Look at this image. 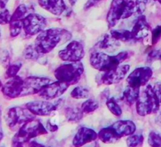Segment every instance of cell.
<instances>
[{
    "label": "cell",
    "instance_id": "8d00e7d4",
    "mask_svg": "<svg viewBox=\"0 0 161 147\" xmlns=\"http://www.w3.org/2000/svg\"><path fill=\"white\" fill-rule=\"evenodd\" d=\"M154 92H155L156 95H157V99H158L159 102L161 104V81L160 82H157L153 86Z\"/></svg>",
    "mask_w": 161,
    "mask_h": 147
},
{
    "label": "cell",
    "instance_id": "277c9868",
    "mask_svg": "<svg viewBox=\"0 0 161 147\" xmlns=\"http://www.w3.org/2000/svg\"><path fill=\"white\" fill-rule=\"evenodd\" d=\"M160 108V103L154 92L153 86L148 84L146 89L140 92L136 102V110L142 117L157 114Z\"/></svg>",
    "mask_w": 161,
    "mask_h": 147
},
{
    "label": "cell",
    "instance_id": "44dd1931",
    "mask_svg": "<svg viewBox=\"0 0 161 147\" xmlns=\"http://www.w3.org/2000/svg\"><path fill=\"white\" fill-rule=\"evenodd\" d=\"M97 136H98V139L105 144L115 143L121 139L112 126L101 129L97 133Z\"/></svg>",
    "mask_w": 161,
    "mask_h": 147
},
{
    "label": "cell",
    "instance_id": "c3c4849f",
    "mask_svg": "<svg viewBox=\"0 0 161 147\" xmlns=\"http://www.w3.org/2000/svg\"><path fill=\"white\" fill-rule=\"evenodd\" d=\"M2 147H3V146H2Z\"/></svg>",
    "mask_w": 161,
    "mask_h": 147
},
{
    "label": "cell",
    "instance_id": "7402d4cb",
    "mask_svg": "<svg viewBox=\"0 0 161 147\" xmlns=\"http://www.w3.org/2000/svg\"><path fill=\"white\" fill-rule=\"evenodd\" d=\"M140 94V89L138 88H133L127 85L125 90L123 92L122 99L125 103L129 106H132L133 104L136 103Z\"/></svg>",
    "mask_w": 161,
    "mask_h": 147
},
{
    "label": "cell",
    "instance_id": "ab89813d",
    "mask_svg": "<svg viewBox=\"0 0 161 147\" xmlns=\"http://www.w3.org/2000/svg\"><path fill=\"white\" fill-rule=\"evenodd\" d=\"M156 123L161 128V107L157 113V117H156Z\"/></svg>",
    "mask_w": 161,
    "mask_h": 147
},
{
    "label": "cell",
    "instance_id": "8992f818",
    "mask_svg": "<svg viewBox=\"0 0 161 147\" xmlns=\"http://www.w3.org/2000/svg\"><path fill=\"white\" fill-rule=\"evenodd\" d=\"M36 118L25 106H14L7 109L5 114V120L11 130L20 128L24 124ZM18 131V130H17Z\"/></svg>",
    "mask_w": 161,
    "mask_h": 147
},
{
    "label": "cell",
    "instance_id": "484cf974",
    "mask_svg": "<svg viewBox=\"0 0 161 147\" xmlns=\"http://www.w3.org/2000/svg\"><path fill=\"white\" fill-rule=\"evenodd\" d=\"M23 56L25 59H31V60H37L38 59L42 56L39 53L35 45H29L24 49Z\"/></svg>",
    "mask_w": 161,
    "mask_h": 147
},
{
    "label": "cell",
    "instance_id": "f6af8a7d",
    "mask_svg": "<svg viewBox=\"0 0 161 147\" xmlns=\"http://www.w3.org/2000/svg\"><path fill=\"white\" fill-rule=\"evenodd\" d=\"M3 82H2V81H1V80H0V90H1V89H2V88H3Z\"/></svg>",
    "mask_w": 161,
    "mask_h": 147
},
{
    "label": "cell",
    "instance_id": "f1b7e54d",
    "mask_svg": "<svg viewBox=\"0 0 161 147\" xmlns=\"http://www.w3.org/2000/svg\"><path fill=\"white\" fill-rule=\"evenodd\" d=\"M144 139L142 134H133L127 139V145L128 147H142L144 143Z\"/></svg>",
    "mask_w": 161,
    "mask_h": 147
},
{
    "label": "cell",
    "instance_id": "b9f144b4",
    "mask_svg": "<svg viewBox=\"0 0 161 147\" xmlns=\"http://www.w3.org/2000/svg\"><path fill=\"white\" fill-rule=\"evenodd\" d=\"M8 0H0V9H5Z\"/></svg>",
    "mask_w": 161,
    "mask_h": 147
},
{
    "label": "cell",
    "instance_id": "4fadbf2b",
    "mask_svg": "<svg viewBox=\"0 0 161 147\" xmlns=\"http://www.w3.org/2000/svg\"><path fill=\"white\" fill-rule=\"evenodd\" d=\"M129 70H130V65L126 64V65H119L113 70L104 72L100 78L101 84L105 85L117 84L124 80Z\"/></svg>",
    "mask_w": 161,
    "mask_h": 147
},
{
    "label": "cell",
    "instance_id": "e575fe53",
    "mask_svg": "<svg viewBox=\"0 0 161 147\" xmlns=\"http://www.w3.org/2000/svg\"><path fill=\"white\" fill-rule=\"evenodd\" d=\"M161 38V25H158L152 31V44L155 45Z\"/></svg>",
    "mask_w": 161,
    "mask_h": 147
},
{
    "label": "cell",
    "instance_id": "9c48e42d",
    "mask_svg": "<svg viewBox=\"0 0 161 147\" xmlns=\"http://www.w3.org/2000/svg\"><path fill=\"white\" fill-rule=\"evenodd\" d=\"M84 56L85 51L83 44L78 41H72L64 49L58 53V56L61 60L69 63L80 62Z\"/></svg>",
    "mask_w": 161,
    "mask_h": 147
},
{
    "label": "cell",
    "instance_id": "7bdbcfd3",
    "mask_svg": "<svg viewBox=\"0 0 161 147\" xmlns=\"http://www.w3.org/2000/svg\"><path fill=\"white\" fill-rule=\"evenodd\" d=\"M69 3H70V4L72 5V6H73V5H75V3H76V2L78 1V0H69Z\"/></svg>",
    "mask_w": 161,
    "mask_h": 147
},
{
    "label": "cell",
    "instance_id": "74e56055",
    "mask_svg": "<svg viewBox=\"0 0 161 147\" xmlns=\"http://www.w3.org/2000/svg\"><path fill=\"white\" fill-rule=\"evenodd\" d=\"M102 0H88L87 2H86V3L85 4V6H84V9H89V8L92 7V6H95L96 4H97V3H99V2H102Z\"/></svg>",
    "mask_w": 161,
    "mask_h": 147
},
{
    "label": "cell",
    "instance_id": "7dc6e473",
    "mask_svg": "<svg viewBox=\"0 0 161 147\" xmlns=\"http://www.w3.org/2000/svg\"><path fill=\"white\" fill-rule=\"evenodd\" d=\"M156 1H157L159 3H160V4H161V0H156Z\"/></svg>",
    "mask_w": 161,
    "mask_h": 147
},
{
    "label": "cell",
    "instance_id": "8fae6325",
    "mask_svg": "<svg viewBox=\"0 0 161 147\" xmlns=\"http://www.w3.org/2000/svg\"><path fill=\"white\" fill-rule=\"evenodd\" d=\"M153 70L149 67H138L134 70L127 78V83L129 86L141 89L146 85L153 76Z\"/></svg>",
    "mask_w": 161,
    "mask_h": 147
},
{
    "label": "cell",
    "instance_id": "4dcf8cb0",
    "mask_svg": "<svg viewBox=\"0 0 161 147\" xmlns=\"http://www.w3.org/2000/svg\"><path fill=\"white\" fill-rule=\"evenodd\" d=\"M9 34L11 37H17L23 30L22 20H15L9 22Z\"/></svg>",
    "mask_w": 161,
    "mask_h": 147
},
{
    "label": "cell",
    "instance_id": "6da1fadb",
    "mask_svg": "<svg viewBox=\"0 0 161 147\" xmlns=\"http://www.w3.org/2000/svg\"><path fill=\"white\" fill-rule=\"evenodd\" d=\"M72 38V34L63 28H50L39 33L35 41V46L40 54L50 53L57 46L65 43Z\"/></svg>",
    "mask_w": 161,
    "mask_h": 147
},
{
    "label": "cell",
    "instance_id": "bcb514c9",
    "mask_svg": "<svg viewBox=\"0 0 161 147\" xmlns=\"http://www.w3.org/2000/svg\"><path fill=\"white\" fill-rule=\"evenodd\" d=\"M1 115H2V111H1V108H0V124H1Z\"/></svg>",
    "mask_w": 161,
    "mask_h": 147
},
{
    "label": "cell",
    "instance_id": "9a60e30c",
    "mask_svg": "<svg viewBox=\"0 0 161 147\" xmlns=\"http://www.w3.org/2000/svg\"><path fill=\"white\" fill-rule=\"evenodd\" d=\"M69 86L64 83L57 81L46 86L38 95L45 100H50L61 96L66 92Z\"/></svg>",
    "mask_w": 161,
    "mask_h": 147
},
{
    "label": "cell",
    "instance_id": "ac0fdd59",
    "mask_svg": "<svg viewBox=\"0 0 161 147\" xmlns=\"http://www.w3.org/2000/svg\"><path fill=\"white\" fill-rule=\"evenodd\" d=\"M39 6L55 16H61L66 9L64 0H38Z\"/></svg>",
    "mask_w": 161,
    "mask_h": 147
},
{
    "label": "cell",
    "instance_id": "2e32d148",
    "mask_svg": "<svg viewBox=\"0 0 161 147\" xmlns=\"http://www.w3.org/2000/svg\"><path fill=\"white\" fill-rule=\"evenodd\" d=\"M97 138V133L94 130L86 127H82L74 136L72 145L75 147H82L86 144L94 142Z\"/></svg>",
    "mask_w": 161,
    "mask_h": 147
},
{
    "label": "cell",
    "instance_id": "7c38bea8",
    "mask_svg": "<svg viewBox=\"0 0 161 147\" xmlns=\"http://www.w3.org/2000/svg\"><path fill=\"white\" fill-rule=\"evenodd\" d=\"M61 99L58 100L57 103H50L47 100L43 101H32L26 103L25 107L34 116H50V114L59 108L60 102Z\"/></svg>",
    "mask_w": 161,
    "mask_h": 147
},
{
    "label": "cell",
    "instance_id": "cb8c5ba5",
    "mask_svg": "<svg viewBox=\"0 0 161 147\" xmlns=\"http://www.w3.org/2000/svg\"><path fill=\"white\" fill-rule=\"evenodd\" d=\"M83 114L81 108L68 107L64 110V116L69 122H79L83 117Z\"/></svg>",
    "mask_w": 161,
    "mask_h": 147
},
{
    "label": "cell",
    "instance_id": "4316f807",
    "mask_svg": "<svg viewBox=\"0 0 161 147\" xmlns=\"http://www.w3.org/2000/svg\"><path fill=\"white\" fill-rule=\"evenodd\" d=\"M90 95V92L87 88L84 86H76L71 92V96L75 99H87Z\"/></svg>",
    "mask_w": 161,
    "mask_h": 147
},
{
    "label": "cell",
    "instance_id": "f35d334b",
    "mask_svg": "<svg viewBox=\"0 0 161 147\" xmlns=\"http://www.w3.org/2000/svg\"><path fill=\"white\" fill-rule=\"evenodd\" d=\"M47 129H48L50 131H58V125L53 124L50 123V121H48V123H47Z\"/></svg>",
    "mask_w": 161,
    "mask_h": 147
},
{
    "label": "cell",
    "instance_id": "5b68a950",
    "mask_svg": "<svg viewBox=\"0 0 161 147\" xmlns=\"http://www.w3.org/2000/svg\"><path fill=\"white\" fill-rule=\"evenodd\" d=\"M84 71L81 62L69 63L60 65L54 70V77L57 81L64 83L69 86L77 84Z\"/></svg>",
    "mask_w": 161,
    "mask_h": 147
},
{
    "label": "cell",
    "instance_id": "ee69618b",
    "mask_svg": "<svg viewBox=\"0 0 161 147\" xmlns=\"http://www.w3.org/2000/svg\"><path fill=\"white\" fill-rule=\"evenodd\" d=\"M3 139V133L2 132V131L0 130V141Z\"/></svg>",
    "mask_w": 161,
    "mask_h": 147
},
{
    "label": "cell",
    "instance_id": "836d02e7",
    "mask_svg": "<svg viewBox=\"0 0 161 147\" xmlns=\"http://www.w3.org/2000/svg\"><path fill=\"white\" fill-rule=\"evenodd\" d=\"M149 0H135V9H136V13L139 15H142L146 9L147 3Z\"/></svg>",
    "mask_w": 161,
    "mask_h": 147
},
{
    "label": "cell",
    "instance_id": "603a6c76",
    "mask_svg": "<svg viewBox=\"0 0 161 147\" xmlns=\"http://www.w3.org/2000/svg\"><path fill=\"white\" fill-rule=\"evenodd\" d=\"M110 34L113 38L117 40L118 42H135V38L132 34L131 31L125 29H117V30H111Z\"/></svg>",
    "mask_w": 161,
    "mask_h": 147
},
{
    "label": "cell",
    "instance_id": "ffe728a7",
    "mask_svg": "<svg viewBox=\"0 0 161 147\" xmlns=\"http://www.w3.org/2000/svg\"><path fill=\"white\" fill-rule=\"evenodd\" d=\"M120 45L119 42L113 38L111 34H104L100 40L95 45L96 48L99 50H104L108 53H113L116 51Z\"/></svg>",
    "mask_w": 161,
    "mask_h": 147
},
{
    "label": "cell",
    "instance_id": "e0dca14e",
    "mask_svg": "<svg viewBox=\"0 0 161 147\" xmlns=\"http://www.w3.org/2000/svg\"><path fill=\"white\" fill-rule=\"evenodd\" d=\"M151 31V27L148 23L146 17L143 15H140L135 20L132 28L131 32L135 37V40H142L149 35Z\"/></svg>",
    "mask_w": 161,
    "mask_h": 147
},
{
    "label": "cell",
    "instance_id": "52a82bcc",
    "mask_svg": "<svg viewBox=\"0 0 161 147\" xmlns=\"http://www.w3.org/2000/svg\"><path fill=\"white\" fill-rule=\"evenodd\" d=\"M48 133L47 129L43 126L40 120L37 119L28 121L24 124L18 129L15 135L25 142H31V139L40 135H44Z\"/></svg>",
    "mask_w": 161,
    "mask_h": 147
},
{
    "label": "cell",
    "instance_id": "d4e9b609",
    "mask_svg": "<svg viewBox=\"0 0 161 147\" xmlns=\"http://www.w3.org/2000/svg\"><path fill=\"white\" fill-rule=\"evenodd\" d=\"M99 107V103L94 99H88L87 100L82 103L81 110L83 114H91L94 112Z\"/></svg>",
    "mask_w": 161,
    "mask_h": 147
},
{
    "label": "cell",
    "instance_id": "1f68e13d",
    "mask_svg": "<svg viewBox=\"0 0 161 147\" xmlns=\"http://www.w3.org/2000/svg\"><path fill=\"white\" fill-rule=\"evenodd\" d=\"M21 67V63H13L8 66L6 70V74H5L6 78L7 79H9V78L17 76V73L20 71Z\"/></svg>",
    "mask_w": 161,
    "mask_h": 147
},
{
    "label": "cell",
    "instance_id": "5bb4252c",
    "mask_svg": "<svg viewBox=\"0 0 161 147\" xmlns=\"http://www.w3.org/2000/svg\"><path fill=\"white\" fill-rule=\"evenodd\" d=\"M24 79L20 76L9 78L3 85L1 91L4 97L9 99L18 98L21 96L23 91Z\"/></svg>",
    "mask_w": 161,
    "mask_h": 147
},
{
    "label": "cell",
    "instance_id": "83f0119b",
    "mask_svg": "<svg viewBox=\"0 0 161 147\" xmlns=\"http://www.w3.org/2000/svg\"><path fill=\"white\" fill-rule=\"evenodd\" d=\"M106 106L108 110L116 117H120L122 115V109L115 98H109L106 101Z\"/></svg>",
    "mask_w": 161,
    "mask_h": 147
},
{
    "label": "cell",
    "instance_id": "d590c367",
    "mask_svg": "<svg viewBox=\"0 0 161 147\" xmlns=\"http://www.w3.org/2000/svg\"><path fill=\"white\" fill-rule=\"evenodd\" d=\"M29 142H25V141L20 139V138H18V137H17L16 135H14V138H13V139H12L11 145H12V147H29L28 146V144H29Z\"/></svg>",
    "mask_w": 161,
    "mask_h": 147
},
{
    "label": "cell",
    "instance_id": "3957f363",
    "mask_svg": "<svg viewBox=\"0 0 161 147\" xmlns=\"http://www.w3.org/2000/svg\"><path fill=\"white\" fill-rule=\"evenodd\" d=\"M136 13L133 0H113L107 14L108 28H112L122 19H127Z\"/></svg>",
    "mask_w": 161,
    "mask_h": 147
},
{
    "label": "cell",
    "instance_id": "f546056e",
    "mask_svg": "<svg viewBox=\"0 0 161 147\" xmlns=\"http://www.w3.org/2000/svg\"><path fill=\"white\" fill-rule=\"evenodd\" d=\"M28 9L26 6L24 4L20 5L15 9L14 13L11 15L10 21H15V20H22L25 17H26Z\"/></svg>",
    "mask_w": 161,
    "mask_h": 147
},
{
    "label": "cell",
    "instance_id": "30bf717a",
    "mask_svg": "<svg viewBox=\"0 0 161 147\" xmlns=\"http://www.w3.org/2000/svg\"><path fill=\"white\" fill-rule=\"evenodd\" d=\"M53 82L52 79L42 77L31 76L24 79L21 96L39 94L44 88Z\"/></svg>",
    "mask_w": 161,
    "mask_h": 147
},
{
    "label": "cell",
    "instance_id": "d6986e66",
    "mask_svg": "<svg viewBox=\"0 0 161 147\" xmlns=\"http://www.w3.org/2000/svg\"><path fill=\"white\" fill-rule=\"evenodd\" d=\"M120 138L130 136L135 134L136 131V125L133 121L129 120H119L111 125Z\"/></svg>",
    "mask_w": 161,
    "mask_h": 147
},
{
    "label": "cell",
    "instance_id": "60d3db41",
    "mask_svg": "<svg viewBox=\"0 0 161 147\" xmlns=\"http://www.w3.org/2000/svg\"><path fill=\"white\" fill-rule=\"evenodd\" d=\"M28 146L29 147H48L42 145V144L39 143V142H36V141H31V142H29V144H28Z\"/></svg>",
    "mask_w": 161,
    "mask_h": 147
},
{
    "label": "cell",
    "instance_id": "d6a6232c",
    "mask_svg": "<svg viewBox=\"0 0 161 147\" xmlns=\"http://www.w3.org/2000/svg\"><path fill=\"white\" fill-rule=\"evenodd\" d=\"M148 142L151 147H161V135L155 131L149 133Z\"/></svg>",
    "mask_w": 161,
    "mask_h": 147
},
{
    "label": "cell",
    "instance_id": "ba28073f",
    "mask_svg": "<svg viewBox=\"0 0 161 147\" xmlns=\"http://www.w3.org/2000/svg\"><path fill=\"white\" fill-rule=\"evenodd\" d=\"M22 24L25 35L33 36L45 30L47 20L39 14L29 13L22 20Z\"/></svg>",
    "mask_w": 161,
    "mask_h": 147
},
{
    "label": "cell",
    "instance_id": "7a4b0ae2",
    "mask_svg": "<svg viewBox=\"0 0 161 147\" xmlns=\"http://www.w3.org/2000/svg\"><path fill=\"white\" fill-rule=\"evenodd\" d=\"M131 53L124 51L116 55H108L105 53L95 51L90 56V63L93 68L101 72H106L116 68L124 61L130 57Z\"/></svg>",
    "mask_w": 161,
    "mask_h": 147
}]
</instances>
